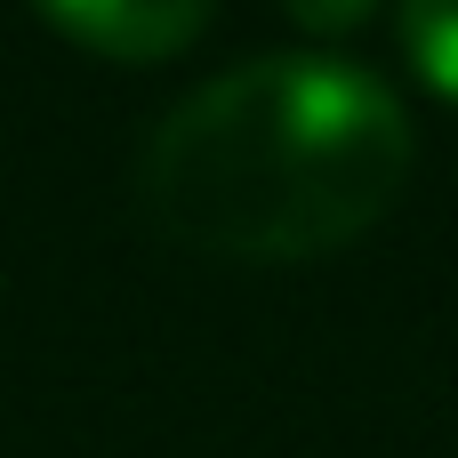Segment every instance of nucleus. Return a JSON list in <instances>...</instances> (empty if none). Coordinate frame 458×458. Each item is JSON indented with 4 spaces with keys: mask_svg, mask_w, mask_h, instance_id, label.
Wrapping results in <instances>:
<instances>
[{
    "mask_svg": "<svg viewBox=\"0 0 458 458\" xmlns=\"http://www.w3.org/2000/svg\"><path fill=\"white\" fill-rule=\"evenodd\" d=\"M40 8L105 56H169L209 16V0H40Z\"/></svg>",
    "mask_w": 458,
    "mask_h": 458,
    "instance_id": "f03ea898",
    "label": "nucleus"
},
{
    "mask_svg": "<svg viewBox=\"0 0 458 458\" xmlns=\"http://www.w3.org/2000/svg\"><path fill=\"white\" fill-rule=\"evenodd\" d=\"M298 24H314V32H346V24H362L378 0H282Z\"/></svg>",
    "mask_w": 458,
    "mask_h": 458,
    "instance_id": "20e7f679",
    "label": "nucleus"
},
{
    "mask_svg": "<svg viewBox=\"0 0 458 458\" xmlns=\"http://www.w3.org/2000/svg\"><path fill=\"white\" fill-rule=\"evenodd\" d=\"M403 48L443 97H458V0H403Z\"/></svg>",
    "mask_w": 458,
    "mask_h": 458,
    "instance_id": "7ed1b4c3",
    "label": "nucleus"
},
{
    "mask_svg": "<svg viewBox=\"0 0 458 458\" xmlns=\"http://www.w3.org/2000/svg\"><path fill=\"white\" fill-rule=\"evenodd\" d=\"M411 177L403 97L346 56H250L185 89L137 161L161 233L225 258H314L394 209Z\"/></svg>",
    "mask_w": 458,
    "mask_h": 458,
    "instance_id": "f257e3e1",
    "label": "nucleus"
}]
</instances>
